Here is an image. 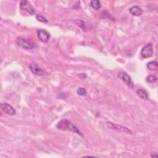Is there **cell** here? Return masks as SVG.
I'll use <instances>...</instances> for the list:
<instances>
[{
	"label": "cell",
	"instance_id": "cell-9",
	"mask_svg": "<svg viewBox=\"0 0 158 158\" xmlns=\"http://www.w3.org/2000/svg\"><path fill=\"white\" fill-rule=\"evenodd\" d=\"M31 72L36 76H42L45 73V70L36 64H31L29 66Z\"/></svg>",
	"mask_w": 158,
	"mask_h": 158
},
{
	"label": "cell",
	"instance_id": "cell-1",
	"mask_svg": "<svg viewBox=\"0 0 158 158\" xmlns=\"http://www.w3.org/2000/svg\"><path fill=\"white\" fill-rule=\"evenodd\" d=\"M56 128L58 130H60V131L72 132L77 134V135L81 136H83V134L79 131V128L74 125L70 120L67 119H64L60 120L56 125Z\"/></svg>",
	"mask_w": 158,
	"mask_h": 158
},
{
	"label": "cell",
	"instance_id": "cell-12",
	"mask_svg": "<svg viewBox=\"0 0 158 158\" xmlns=\"http://www.w3.org/2000/svg\"><path fill=\"white\" fill-rule=\"evenodd\" d=\"M136 93L139 96V97H140L143 99L147 100L148 98L147 91L143 89H139L136 91Z\"/></svg>",
	"mask_w": 158,
	"mask_h": 158
},
{
	"label": "cell",
	"instance_id": "cell-2",
	"mask_svg": "<svg viewBox=\"0 0 158 158\" xmlns=\"http://www.w3.org/2000/svg\"><path fill=\"white\" fill-rule=\"evenodd\" d=\"M106 125L111 130H114V131H116L119 132H122L127 134H133V132L131 131V130L128 128L127 127L122 125H118L111 122H107Z\"/></svg>",
	"mask_w": 158,
	"mask_h": 158
},
{
	"label": "cell",
	"instance_id": "cell-17",
	"mask_svg": "<svg viewBox=\"0 0 158 158\" xmlns=\"http://www.w3.org/2000/svg\"><path fill=\"white\" fill-rule=\"evenodd\" d=\"M36 19L38 20L39 21L41 22H43V23H45V22H48V21L47 20V19H46L45 17H43L41 15H39V14H37L36 16Z\"/></svg>",
	"mask_w": 158,
	"mask_h": 158
},
{
	"label": "cell",
	"instance_id": "cell-4",
	"mask_svg": "<svg viewBox=\"0 0 158 158\" xmlns=\"http://www.w3.org/2000/svg\"><path fill=\"white\" fill-rule=\"evenodd\" d=\"M16 43L19 46H20V47L24 49L30 50L35 48L33 43L24 38H18L16 40Z\"/></svg>",
	"mask_w": 158,
	"mask_h": 158
},
{
	"label": "cell",
	"instance_id": "cell-6",
	"mask_svg": "<svg viewBox=\"0 0 158 158\" xmlns=\"http://www.w3.org/2000/svg\"><path fill=\"white\" fill-rule=\"evenodd\" d=\"M0 108H1L3 113L9 116H14L16 113L14 108L7 103H1V105H0Z\"/></svg>",
	"mask_w": 158,
	"mask_h": 158
},
{
	"label": "cell",
	"instance_id": "cell-5",
	"mask_svg": "<svg viewBox=\"0 0 158 158\" xmlns=\"http://www.w3.org/2000/svg\"><path fill=\"white\" fill-rule=\"evenodd\" d=\"M153 46L152 43H149L143 47L141 51L142 57L146 59L149 58L153 56Z\"/></svg>",
	"mask_w": 158,
	"mask_h": 158
},
{
	"label": "cell",
	"instance_id": "cell-14",
	"mask_svg": "<svg viewBox=\"0 0 158 158\" xmlns=\"http://www.w3.org/2000/svg\"><path fill=\"white\" fill-rule=\"evenodd\" d=\"M75 22L80 28H82L83 30H86V25H85V23L84 21L81 19H76Z\"/></svg>",
	"mask_w": 158,
	"mask_h": 158
},
{
	"label": "cell",
	"instance_id": "cell-15",
	"mask_svg": "<svg viewBox=\"0 0 158 158\" xmlns=\"http://www.w3.org/2000/svg\"><path fill=\"white\" fill-rule=\"evenodd\" d=\"M157 80V77L155 75H150L146 77V80L149 83H154Z\"/></svg>",
	"mask_w": 158,
	"mask_h": 158
},
{
	"label": "cell",
	"instance_id": "cell-13",
	"mask_svg": "<svg viewBox=\"0 0 158 158\" xmlns=\"http://www.w3.org/2000/svg\"><path fill=\"white\" fill-rule=\"evenodd\" d=\"M90 6L95 10H99L101 8V3L98 0H92L90 2Z\"/></svg>",
	"mask_w": 158,
	"mask_h": 158
},
{
	"label": "cell",
	"instance_id": "cell-7",
	"mask_svg": "<svg viewBox=\"0 0 158 158\" xmlns=\"http://www.w3.org/2000/svg\"><path fill=\"white\" fill-rule=\"evenodd\" d=\"M36 33H37V36H38V39L43 43L47 42L49 40L51 36L50 33L47 30L43 29L38 30L36 32Z\"/></svg>",
	"mask_w": 158,
	"mask_h": 158
},
{
	"label": "cell",
	"instance_id": "cell-3",
	"mask_svg": "<svg viewBox=\"0 0 158 158\" xmlns=\"http://www.w3.org/2000/svg\"><path fill=\"white\" fill-rule=\"evenodd\" d=\"M117 76L119 79H120L125 83V84L127 85V87H128V88H130L131 89L134 88V85L132 80V79L126 72L124 71H120L118 73Z\"/></svg>",
	"mask_w": 158,
	"mask_h": 158
},
{
	"label": "cell",
	"instance_id": "cell-19",
	"mask_svg": "<svg viewBox=\"0 0 158 158\" xmlns=\"http://www.w3.org/2000/svg\"><path fill=\"white\" fill-rule=\"evenodd\" d=\"M151 157H153V158H157L158 157V155L157 154H154L151 155Z\"/></svg>",
	"mask_w": 158,
	"mask_h": 158
},
{
	"label": "cell",
	"instance_id": "cell-10",
	"mask_svg": "<svg viewBox=\"0 0 158 158\" xmlns=\"http://www.w3.org/2000/svg\"><path fill=\"white\" fill-rule=\"evenodd\" d=\"M129 12L132 15L135 16H141L143 13L142 9L140 6H134L131 7L129 9Z\"/></svg>",
	"mask_w": 158,
	"mask_h": 158
},
{
	"label": "cell",
	"instance_id": "cell-8",
	"mask_svg": "<svg viewBox=\"0 0 158 158\" xmlns=\"http://www.w3.org/2000/svg\"><path fill=\"white\" fill-rule=\"evenodd\" d=\"M20 8L22 10L26 11L30 14H33L35 13L34 9L31 5V4L26 0H22L20 3Z\"/></svg>",
	"mask_w": 158,
	"mask_h": 158
},
{
	"label": "cell",
	"instance_id": "cell-18",
	"mask_svg": "<svg viewBox=\"0 0 158 158\" xmlns=\"http://www.w3.org/2000/svg\"><path fill=\"white\" fill-rule=\"evenodd\" d=\"M79 77L81 79H85L87 77V76L85 73H80L79 75Z\"/></svg>",
	"mask_w": 158,
	"mask_h": 158
},
{
	"label": "cell",
	"instance_id": "cell-11",
	"mask_svg": "<svg viewBox=\"0 0 158 158\" xmlns=\"http://www.w3.org/2000/svg\"><path fill=\"white\" fill-rule=\"evenodd\" d=\"M147 68L150 70L157 71L158 68V63L157 61H150L147 64Z\"/></svg>",
	"mask_w": 158,
	"mask_h": 158
},
{
	"label": "cell",
	"instance_id": "cell-16",
	"mask_svg": "<svg viewBox=\"0 0 158 158\" xmlns=\"http://www.w3.org/2000/svg\"><path fill=\"white\" fill-rule=\"evenodd\" d=\"M77 94L80 96H85L87 95V91L84 88L80 87L78 88L77 91Z\"/></svg>",
	"mask_w": 158,
	"mask_h": 158
}]
</instances>
